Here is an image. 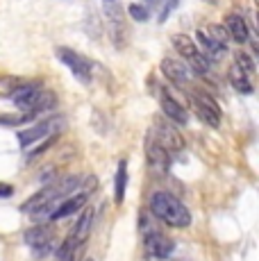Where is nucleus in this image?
Masks as SVG:
<instances>
[{
  "label": "nucleus",
  "mask_w": 259,
  "mask_h": 261,
  "mask_svg": "<svg viewBox=\"0 0 259 261\" xmlns=\"http://www.w3.org/2000/svg\"><path fill=\"white\" fill-rule=\"evenodd\" d=\"M150 212L155 214V218H159L162 223H166L168 227H189L191 225V212L171 193L157 191L150 198Z\"/></svg>",
  "instance_id": "f257e3e1"
},
{
  "label": "nucleus",
  "mask_w": 259,
  "mask_h": 261,
  "mask_svg": "<svg viewBox=\"0 0 259 261\" xmlns=\"http://www.w3.org/2000/svg\"><path fill=\"white\" fill-rule=\"evenodd\" d=\"M173 46H175V50L182 55V57H187L189 66L193 68V73L198 75H207L209 73V66H212V62L205 57V55L198 50V46L193 43V39H189L187 34H173L171 37Z\"/></svg>",
  "instance_id": "f03ea898"
},
{
  "label": "nucleus",
  "mask_w": 259,
  "mask_h": 261,
  "mask_svg": "<svg viewBox=\"0 0 259 261\" xmlns=\"http://www.w3.org/2000/svg\"><path fill=\"white\" fill-rule=\"evenodd\" d=\"M55 55H57V59L64 64L66 68H71V73L75 75V77L80 80L82 84H89L91 82V62H89L87 57H82V55H77L75 50L66 48V46H59L57 50H55Z\"/></svg>",
  "instance_id": "7ed1b4c3"
},
{
  "label": "nucleus",
  "mask_w": 259,
  "mask_h": 261,
  "mask_svg": "<svg viewBox=\"0 0 259 261\" xmlns=\"http://www.w3.org/2000/svg\"><path fill=\"white\" fill-rule=\"evenodd\" d=\"M189 102H191V109L196 112V116L202 123H207L209 127H218L221 125V109H218V105L207 93L189 91Z\"/></svg>",
  "instance_id": "20e7f679"
},
{
  "label": "nucleus",
  "mask_w": 259,
  "mask_h": 261,
  "mask_svg": "<svg viewBox=\"0 0 259 261\" xmlns=\"http://www.w3.org/2000/svg\"><path fill=\"white\" fill-rule=\"evenodd\" d=\"M148 139L155 141L157 145H162V148L168 150V152H177V150L184 148L182 134L173 127L171 120H155V127H152V132L148 134Z\"/></svg>",
  "instance_id": "39448f33"
},
{
  "label": "nucleus",
  "mask_w": 259,
  "mask_h": 261,
  "mask_svg": "<svg viewBox=\"0 0 259 261\" xmlns=\"http://www.w3.org/2000/svg\"><path fill=\"white\" fill-rule=\"evenodd\" d=\"M62 123H64L62 118H50V120H41V123H37L34 127H30V129L18 132L21 148H30L32 143H39V141H43L46 137H53V134L62 127Z\"/></svg>",
  "instance_id": "423d86ee"
},
{
  "label": "nucleus",
  "mask_w": 259,
  "mask_h": 261,
  "mask_svg": "<svg viewBox=\"0 0 259 261\" xmlns=\"http://www.w3.org/2000/svg\"><path fill=\"white\" fill-rule=\"evenodd\" d=\"M143 248H146V252L150 254V257H155V259H168L173 254V248H175V243H173V239L159 234L157 229H148V232H143Z\"/></svg>",
  "instance_id": "0eeeda50"
},
{
  "label": "nucleus",
  "mask_w": 259,
  "mask_h": 261,
  "mask_svg": "<svg viewBox=\"0 0 259 261\" xmlns=\"http://www.w3.org/2000/svg\"><path fill=\"white\" fill-rule=\"evenodd\" d=\"M41 93V84H21L16 91L12 93V100L23 114H34V107H37V98Z\"/></svg>",
  "instance_id": "6e6552de"
},
{
  "label": "nucleus",
  "mask_w": 259,
  "mask_h": 261,
  "mask_svg": "<svg viewBox=\"0 0 259 261\" xmlns=\"http://www.w3.org/2000/svg\"><path fill=\"white\" fill-rule=\"evenodd\" d=\"M89 195L87 193H77V195H66V198H62L57 204L53 207L50 216H48V220H59V218H66V216H73L77 214L80 209L87 204Z\"/></svg>",
  "instance_id": "1a4fd4ad"
},
{
  "label": "nucleus",
  "mask_w": 259,
  "mask_h": 261,
  "mask_svg": "<svg viewBox=\"0 0 259 261\" xmlns=\"http://www.w3.org/2000/svg\"><path fill=\"white\" fill-rule=\"evenodd\" d=\"M162 73L166 75L173 84H177V87H189V84H191V71H189L187 64H182L180 59L166 57L162 62Z\"/></svg>",
  "instance_id": "9d476101"
},
{
  "label": "nucleus",
  "mask_w": 259,
  "mask_h": 261,
  "mask_svg": "<svg viewBox=\"0 0 259 261\" xmlns=\"http://www.w3.org/2000/svg\"><path fill=\"white\" fill-rule=\"evenodd\" d=\"M196 41H198V46H200L198 50L205 55L209 62H221V59L225 57V53H227V46L214 41V39L205 32V30H198V32H196Z\"/></svg>",
  "instance_id": "9b49d317"
},
{
  "label": "nucleus",
  "mask_w": 259,
  "mask_h": 261,
  "mask_svg": "<svg viewBox=\"0 0 259 261\" xmlns=\"http://www.w3.org/2000/svg\"><path fill=\"white\" fill-rule=\"evenodd\" d=\"M162 112H164V116H166V120H171V123H175V125H187L189 123L187 107L177 102L173 95H168V91L162 95Z\"/></svg>",
  "instance_id": "f8f14e48"
},
{
  "label": "nucleus",
  "mask_w": 259,
  "mask_h": 261,
  "mask_svg": "<svg viewBox=\"0 0 259 261\" xmlns=\"http://www.w3.org/2000/svg\"><path fill=\"white\" fill-rule=\"evenodd\" d=\"M225 30H227V34H230V37H232L237 43H246V41H250L252 30L248 28L246 18L239 16V14H230V16H227Z\"/></svg>",
  "instance_id": "ddd939ff"
},
{
  "label": "nucleus",
  "mask_w": 259,
  "mask_h": 261,
  "mask_svg": "<svg viewBox=\"0 0 259 261\" xmlns=\"http://www.w3.org/2000/svg\"><path fill=\"white\" fill-rule=\"evenodd\" d=\"M77 223H75V227H73V234L71 237L77 241L80 245L84 243V241L89 239V234H91V225H93V209L91 207H87V209H80L77 212Z\"/></svg>",
  "instance_id": "4468645a"
},
{
  "label": "nucleus",
  "mask_w": 259,
  "mask_h": 261,
  "mask_svg": "<svg viewBox=\"0 0 259 261\" xmlns=\"http://www.w3.org/2000/svg\"><path fill=\"white\" fill-rule=\"evenodd\" d=\"M146 152H148V164L157 170H168L171 166V152L164 150L162 145H157L155 141L148 139V145H146Z\"/></svg>",
  "instance_id": "2eb2a0df"
},
{
  "label": "nucleus",
  "mask_w": 259,
  "mask_h": 261,
  "mask_svg": "<svg viewBox=\"0 0 259 261\" xmlns=\"http://www.w3.org/2000/svg\"><path fill=\"white\" fill-rule=\"evenodd\" d=\"M23 241L30 245V248H39V245H43V243H48V241H53L50 239V229L46 227L43 223H37L34 227H30L25 229V234H23Z\"/></svg>",
  "instance_id": "dca6fc26"
},
{
  "label": "nucleus",
  "mask_w": 259,
  "mask_h": 261,
  "mask_svg": "<svg viewBox=\"0 0 259 261\" xmlns=\"http://www.w3.org/2000/svg\"><path fill=\"white\" fill-rule=\"evenodd\" d=\"M227 77H230V84L234 89H237L239 93H252L255 89H252V80H250V75H248L246 71H241V68L234 64V66L230 68V73H227Z\"/></svg>",
  "instance_id": "f3484780"
},
{
  "label": "nucleus",
  "mask_w": 259,
  "mask_h": 261,
  "mask_svg": "<svg viewBox=\"0 0 259 261\" xmlns=\"http://www.w3.org/2000/svg\"><path fill=\"white\" fill-rule=\"evenodd\" d=\"M125 187H127V164L125 159L118 162V168H116V175H114V195H116V204L123 202L125 198Z\"/></svg>",
  "instance_id": "a211bd4d"
},
{
  "label": "nucleus",
  "mask_w": 259,
  "mask_h": 261,
  "mask_svg": "<svg viewBox=\"0 0 259 261\" xmlns=\"http://www.w3.org/2000/svg\"><path fill=\"white\" fill-rule=\"evenodd\" d=\"M127 14L132 16V21H137V23H146L148 18H150V9H148L146 5H139V3H130Z\"/></svg>",
  "instance_id": "6ab92c4d"
},
{
  "label": "nucleus",
  "mask_w": 259,
  "mask_h": 261,
  "mask_svg": "<svg viewBox=\"0 0 259 261\" xmlns=\"http://www.w3.org/2000/svg\"><path fill=\"white\" fill-rule=\"evenodd\" d=\"M234 59H237V66L241 68V71H246L248 75L255 73V62H252V57L248 53H243V50H239L237 55H234Z\"/></svg>",
  "instance_id": "aec40b11"
},
{
  "label": "nucleus",
  "mask_w": 259,
  "mask_h": 261,
  "mask_svg": "<svg viewBox=\"0 0 259 261\" xmlns=\"http://www.w3.org/2000/svg\"><path fill=\"white\" fill-rule=\"evenodd\" d=\"M207 34L214 39V41H218V43H223V46H227V39H230V34H227L225 25H209Z\"/></svg>",
  "instance_id": "412c9836"
},
{
  "label": "nucleus",
  "mask_w": 259,
  "mask_h": 261,
  "mask_svg": "<svg viewBox=\"0 0 259 261\" xmlns=\"http://www.w3.org/2000/svg\"><path fill=\"white\" fill-rule=\"evenodd\" d=\"M34 116L32 114H5V116H0V125H21V123H28V120H32Z\"/></svg>",
  "instance_id": "4be33fe9"
},
{
  "label": "nucleus",
  "mask_w": 259,
  "mask_h": 261,
  "mask_svg": "<svg viewBox=\"0 0 259 261\" xmlns=\"http://www.w3.org/2000/svg\"><path fill=\"white\" fill-rule=\"evenodd\" d=\"M53 175H55V168H46L43 173H39V182H53Z\"/></svg>",
  "instance_id": "5701e85b"
},
{
  "label": "nucleus",
  "mask_w": 259,
  "mask_h": 261,
  "mask_svg": "<svg viewBox=\"0 0 259 261\" xmlns=\"http://www.w3.org/2000/svg\"><path fill=\"white\" fill-rule=\"evenodd\" d=\"M12 195H14L12 184H0V198H12Z\"/></svg>",
  "instance_id": "b1692460"
},
{
  "label": "nucleus",
  "mask_w": 259,
  "mask_h": 261,
  "mask_svg": "<svg viewBox=\"0 0 259 261\" xmlns=\"http://www.w3.org/2000/svg\"><path fill=\"white\" fill-rule=\"evenodd\" d=\"M143 3H150V5H159L162 0H143Z\"/></svg>",
  "instance_id": "393cba45"
},
{
  "label": "nucleus",
  "mask_w": 259,
  "mask_h": 261,
  "mask_svg": "<svg viewBox=\"0 0 259 261\" xmlns=\"http://www.w3.org/2000/svg\"><path fill=\"white\" fill-rule=\"evenodd\" d=\"M177 3H180V0H168V5H171V7H175Z\"/></svg>",
  "instance_id": "a878e982"
},
{
  "label": "nucleus",
  "mask_w": 259,
  "mask_h": 261,
  "mask_svg": "<svg viewBox=\"0 0 259 261\" xmlns=\"http://www.w3.org/2000/svg\"><path fill=\"white\" fill-rule=\"evenodd\" d=\"M207 3H218V0H207Z\"/></svg>",
  "instance_id": "bb28decb"
},
{
  "label": "nucleus",
  "mask_w": 259,
  "mask_h": 261,
  "mask_svg": "<svg viewBox=\"0 0 259 261\" xmlns=\"http://www.w3.org/2000/svg\"><path fill=\"white\" fill-rule=\"evenodd\" d=\"M84 261H93V259H84Z\"/></svg>",
  "instance_id": "cd10ccee"
},
{
  "label": "nucleus",
  "mask_w": 259,
  "mask_h": 261,
  "mask_svg": "<svg viewBox=\"0 0 259 261\" xmlns=\"http://www.w3.org/2000/svg\"><path fill=\"white\" fill-rule=\"evenodd\" d=\"M105 3H112V0H105Z\"/></svg>",
  "instance_id": "c85d7f7f"
}]
</instances>
